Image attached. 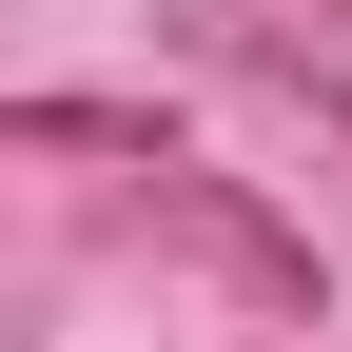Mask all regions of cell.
Instances as JSON below:
<instances>
[{
  "label": "cell",
  "mask_w": 352,
  "mask_h": 352,
  "mask_svg": "<svg viewBox=\"0 0 352 352\" xmlns=\"http://www.w3.org/2000/svg\"><path fill=\"white\" fill-rule=\"evenodd\" d=\"M20 157H176L157 98H20Z\"/></svg>",
  "instance_id": "1"
}]
</instances>
